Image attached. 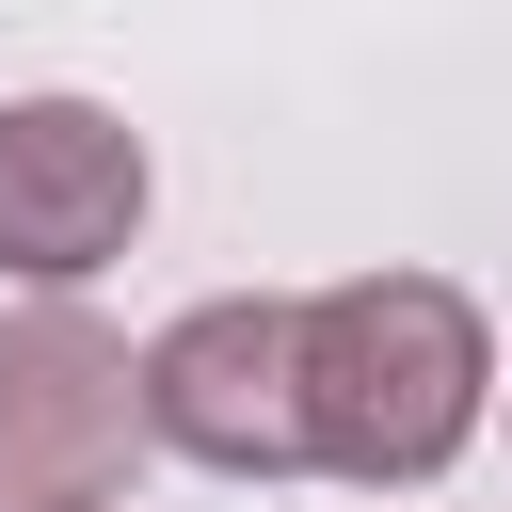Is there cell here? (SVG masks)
<instances>
[{"label": "cell", "mask_w": 512, "mask_h": 512, "mask_svg": "<svg viewBox=\"0 0 512 512\" xmlns=\"http://www.w3.org/2000/svg\"><path fill=\"white\" fill-rule=\"evenodd\" d=\"M496 400V336L448 272H352L304 288V464L352 496H416L464 464Z\"/></svg>", "instance_id": "1"}, {"label": "cell", "mask_w": 512, "mask_h": 512, "mask_svg": "<svg viewBox=\"0 0 512 512\" xmlns=\"http://www.w3.org/2000/svg\"><path fill=\"white\" fill-rule=\"evenodd\" d=\"M144 464V352L96 304L0 320V512H112Z\"/></svg>", "instance_id": "2"}, {"label": "cell", "mask_w": 512, "mask_h": 512, "mask_svg": "<svg viewBox=\"0 0 512 512\" xmlns=\"http://www.w3.org/2000/svg\"><path fill=\"white\" fill-rule=\"evenodd\" d=\"M144 448H176L208 480H304V304L224 288V304L160 320L144 336Z\"/></svg>", "instance_id": "3"}, {"label": "cell", "mask_w": 512, "mask_h": 512, "mask_svg": "<svg viewBox=\"0 0 512 512\" xmlns=\"http://www.w3.org/2000/svg\"><path fill=\"white\" fill-rule=\"evenodd\" d=\"M144 128L96 96H0V272L32 304H80L144 240Z\"/></svg>", "instance_id": "4"}]
</instances>
